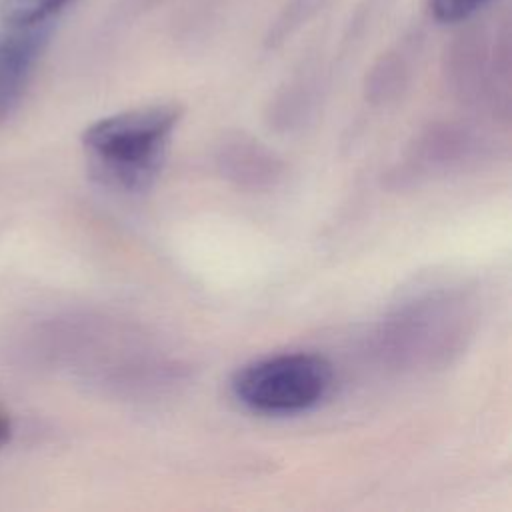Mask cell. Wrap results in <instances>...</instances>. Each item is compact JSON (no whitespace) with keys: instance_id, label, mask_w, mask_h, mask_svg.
Listing matches in <instances>:
<instances>
[{"instance_id":"obj_1","label":"cell","mask_w":512,"mask_h":512,"mask_svg":"<svg viewBox=\"0 0 512 512\" xmlns=\"http://www.w3.org/2000/svg\"><path fill=\"white\" fill-rule=\"evenodd\" d=\"M184 108L148 104L92 122L82 146L92 176L120 192H144L158 178Z\"/></svg>"},{"instance_id":"obj_7","label":"cell","mask_w":512,"mask_h":512,"mask_svg":"<svg viewBox=\"0 0 512 512\" xmlns=\"http://www.w3.org/2000/svg\"><path fill=\"white\" fill-rule=\"evenodd\" d=\"M10 438V424L4 416H0V446Z\"/></svg>"},{"instance_id":"obj_3","label":"cell","mask_w":512,"mask_h":512,"mask_svg":"<svg viewBox=\"0 0 512 512\" xmlns=\"http://www.w3.org/2000/svg\"><path fill=\"white\" fill-rule=\"evenodd\" d=\"M48 38L50 24L36 28H6L0 34V116L18 102Z\"/></svg>"},{"instance_id":"obj_2","label":"cell","mask_w":512,"mask_h":512,"mask_svg":"<svg viewBox=\"0 0 512 512\" xmlns=\"http://www.w3.org/2000/svg\"><path fill=\"white\" fill-rule=\"evenodd\" d=\"M332 382L334 370L324 356L280 352L242 364L230 378V392L252 412L290 416L316 408Z\"/></svg>"},{"instance_id":"obj_6","label":"cell","mask_w":512,"mask_h":512,"mask_svg":"<svg viewBox=\"0 0 512 512\" xmlns=\"http://www.w3.org/2000/svg\"><path fill=\"white\" fill-rule=\"evenodd\" d=\"M122 2H124L122 8H124L126 14L138 16V14H142V12L152 10V8H154L158 2H162V0H122Z\"/></svg>"},{"instance_id":"obj_8","label":"cell","mask_w":512,"mask_h":512,"mask_svg":"<svg viewBox=\"0 0 512 512\" xmlns=\"http://www.w3.org/2000/svg\"><path fill=\"white\" fill-rule=\"evenodd\" d=\"M324 2H326V0H308V4L312 6V10H314V12H316Z\"/></svg>"},{"instance_id":"obj_4","label":"cell","mask_w":512,"mask_h":512,"mask_svg":"<svg viewBox=\"0 0 512 512\" xmlns=\"http://www.w3.org/2000/svg\"><path fill=\"white\" fill-rule=\"evenodd\" d=\"M70 0H0V24L4 28H36L52 24L54 16Z\"/></svg>"},{"instance_id":"obj_5","label":"cell","mask_w":512,"mask_h":512,"mask_svg":"<svg viewBox=\"0 0 512 512\" xmlns=\"http://www.w3.org/2000/svg\"><path fill=\"white\" fill-rule=\"evenodd\" d=\"M492 0H426L428 14L440 24H464Z\"/></svg>"}]
</instances>
